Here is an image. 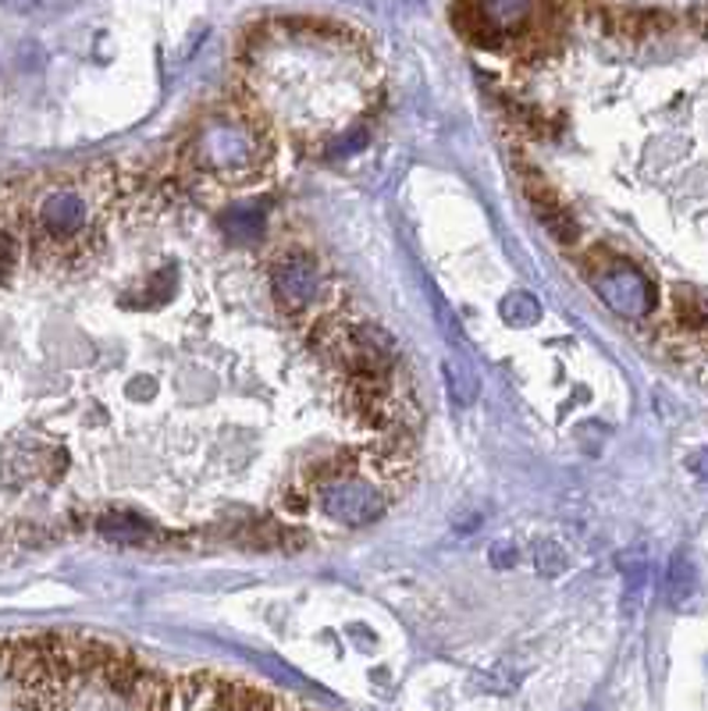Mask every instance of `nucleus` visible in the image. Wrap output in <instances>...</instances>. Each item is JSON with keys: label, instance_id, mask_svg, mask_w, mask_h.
I'll list each match as a JSON object with an SVG mask.
<instances>
[{"label": "nucleus", "instance_id": "nucleus-4", "mask_svg": "<svg viewBox=\"0 0 708 711\" xmlns=\"http://www.w3.org/2000/svg\"><path fill=\"white\" fill-rule=\"evenodd\" d=\"M587 14L606 22L609 33L630 36V40L662 33V29L670 25V14H662V11H638V8H598V11H587Z\"/></svg>", "mask_w": 708, "mask_h": 711}, {"label": "nucleus", "instance_id": "nucleus-1", "mask_svg": "<svg viewBox=\"0 0 708 711\" xmlns=\"http://www.w3.org/2000/svg\"><path fill=\"white\" fill-rule=\"evenodd\" d=\"M275 157L267 121L253 103H218L214 111L196 118L186 140V160L196 175L218 181H246L264 175Z\"/></svg>", "mask_w": 708, "mask_h": 711}, {"label": "nucleus", "instance_id": "nucleus-6", "mask_svg": "<svg viewBox=\"0 0 708 711\" xmlns=\"http://www.w3.org/2000/svg\"><path fill=\"white\" fill-rule=\"evenodd\" d=\"M644 587H648V566H644V563L630 566V569H627V601H641Z\"/></svg>", "mask_w": 708, "mask_h": 711}, {"label": "nucleus", "instance_id": "nucleus-7", "mask_svg": "<svg viewBox=\"0 0 708 711\" xmlns=\"http://www.w3.org/2000/svg\"><path fill=\"white\" fill-rule=\"evenodd\" d=\"M690 470H695L701 480H708V448L698 452V456H690Z\"/></svg>", "mask_w": 708, "mask_h": 711}, {"label": "nucleus", "instance_id": "nucleus-8", "mask_svg": "<svg viewBox=\"0 0 708 711\" xmlns=\"http://www.w3.org/2000/svg\"><path fill=\"white\" fill-rule=\"evenodd\" d=\"M281 711H299V708H281Z\"/></svg>", "mask_w": 708, "mask_h": 711}, {"label": "nucleus", "instance_id": "nucleus-9", "mask_svg": "<svg viewBox=\"0 0 708 711\" xmlns=\"http://www.w3.org/2000/svg\"><path fill=\"white\" fill-rule=\"evenodd\" d=\"M584 711H598V708H584Z\"/></svg>", "mask_w": 708, "mask_h": 711}, {"label": "nucleus", "instance_id": "nucleus-2", "mask_svg": "<svg viewBox=\"0 0 708 711\" xmlns=\"http://www.w3.org/2000/svg\"><path fill=\"white\" fill-rule=\"evenodd\" d=\"M270 296H275L278 310L289 321L307 331V338L345 310L339 281L331 278L321 256L307 249H289L275 256V264H270Z\"/></svg>", "mask_w": 708, "mask_h": 711}, {"label": "nucleus", "instance_id": "nucleus-5", "mask_svg": "<svg viewBox=\"0 0 708 711\" xmlns=\"http://www.w3.org/2000/svg\"><path fill=\"white\" fill-rule=\"evenodd\" d=\"M698 563L690 552H676L670 558V573H666V595H670V604L673 609H684V604L698 595Z\"/></svg>", "mask_w": 708, "mask_h": 711}, {"label": "nucleus", "instance_id": "nucleus-3", "mask_svg": "<svg viewBox=\"0 0 708 711\" xmlns=\"http://www.w3.org/2000/svg\"><path fill=\"white\" fill-rule=\"evenodd\" d=\"M591 289L623 321H644L655 310V289L623 256H601L591 264Z\"/></svg>", "mask_w": 708, "mask_h": 711}]
</instances>
